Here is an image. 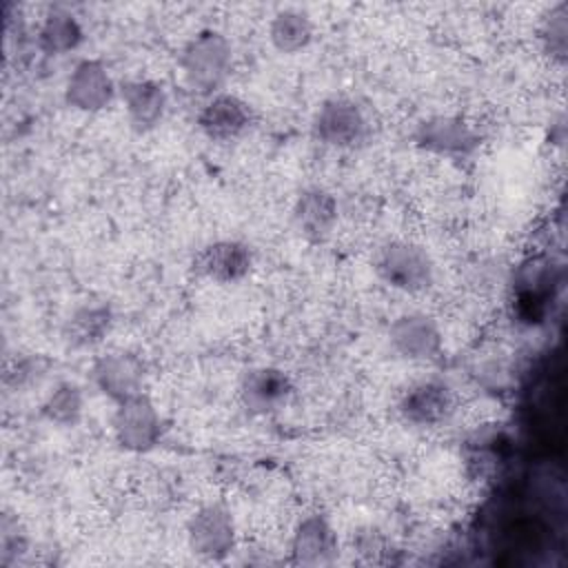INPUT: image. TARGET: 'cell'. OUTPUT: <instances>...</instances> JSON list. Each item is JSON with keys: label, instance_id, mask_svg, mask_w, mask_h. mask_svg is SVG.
Returning <instances> with one entry per match:
<instances>
[{"label": "cell", "instance_id": "obj_1", "mask_svg": "<svg viewBox=\"0 0 568 568\" xmlns=\"http://www.w3.org/2000/svg\"><path fill=\"white\" fill-rule=\"evenodd\" d=\"M233 67V49L224 33L202 29L180 53V71L184 84L200 95H215L224 87Z\"/></svg>", "mask_w": 568, "mask_h": 568}, {"label": "cell", "instance_id": "obj_2", "mask_svg": "<svg viewBox=\"0 0 568 568\" xmlns=\"http://www.w3.org/2000/svg\"><path fill=\"white\" fill-rule=\"evenodd\" d=\"M373 268L377 277L399 293H422L433 284L435 266L426 248L408 240H390L377 253Z\"/></svg>", "mask_w": 568, "mask_h": 568}, {"label": "cell", "instance_id": "obj_3", "mask_svg": "<svg viewBox=\"0 0 568 568\" xmlns=\"http://www.w3.org/2000/svg\"><path fill=\"white\" fill-rule=\"evenodd\" d=\"M311 133L328 149L351 151L366 142L368 118L355 100L333 95L317 106L311 122Z\"/></svg>", "mask_w": 568, "mask_h": 568}, {"label": "cell", "instance_id": "obj_4", "mask_svg": "<svg viewBox=\"0 0 568 568\" xmlns=\"http://www.w3.org/2000/svg\"><path fill=\"white\" fill-rule=\"evenodd\" d=\"M111 428L118 446L129 453H149L164 435L162 415L144 393L115 404Z\"/></svg>", "mask_w": 568, "mask_h": 568}, {"label": "cell", "instance_id": "obj_5", "mask_svg": "<svg viewBox=\"0 0 568 568\" xmlns=\"http://www.w3.org/2000/svg\"><path fill=\"white\" fill-rule=\"evenodd\" d=\"M186 544L204 561H224L237 544L231 510L222 504L200 506L186 521Z\"/></svg>", "mask_w": 568, "mask_h": 568}, {"label": "cell", "instance_id": "obj_6", "mask_svg": "<svg viewBox=\"0 0 568 568\" xmlns=\"http://www.w3.org/2000/svg\"><path fill=\"white\" fill-rule=\"evenodd\" d=\"M393 353L406 362H433L444 348V335L437 322L419 311L402 313L388 326Z\"/></svg>", "mask_w": 568, "mask_h": 568}, {"label": "cell", "instance_id": "obj_7", "mask_svg": "<svg viewBox=\"0 0 568 568\" xmlns=\"http://www.w3.org/2000/svg\"><path fill=\"white\" fill-rule=\"evenodd\" d=\"M118 87L102 60H80L67 78L64 102L82 113H100L115 100Z\"/></svg>", "mask_w": 568, "mask_h": 568}, {"label": "cell", "instance_id": "obj_8", "mask_svg": "<svg viewBox=\"0 0 568 568\" xmlns=\"http://www.w3.org/2000/svg\"><path fill=\"white\" fill-rule=\"evenodd\" d=\"M253 126V109L246 100L233 93L211 95L197 113V129L211 142L229 144L248 133Z\"/></svg>", "mask_w": 568, "mask_h": 568}, {"label": "cell", "instance_id": "obj_9", "mask_svg": "<svg viewBox=\"0 0 568 568\" xmlns=\"http://www.w3.org/2000/svg\"><path fill=\"white\" fill-rule=\"evenodd\" d=\"M144 377H146L144 362L129 351H113V353L100 355L91 366L93 386L113 404L142 393Z\"/></svg>", "mask_w": 568, "mask_h": 568}, {"label": "cell", "instance_id": "obj_10", "mask_svg": "<svg viewBox=\"0 0 568 568\" xmlns=\"http://www.w3.org/2000/svg\"><path fill=\"white\" fill-rule=\"evenodd\" d=\"M415 144L444 158H468L479 146V133L457 115H433L417 124Z\"/></svg>", "mask_w": 568, "mask_h": 568}, {"label": "cell", "instance_id": "obj_11", "mask_svg": "<svg viewBox=\"0 0 568 568\" xmlns=\"http://www.w3.org/2000/svg\"><path fill=\"white\" fill-rule=\"evenodd\" d=\"M253 268V251L242 240H215L197 251L193 271L213 284L242 282Z\"/></svg>", "mask_w": 568, "mask_h": 568}, {"label": "cell", "instance_id": "obj_12", "mask_svg": "<svg viewBox=\"0 0 568 568\" xmlns=\"http://www.w3.org/2000/svg\"><path fill=\"white\" fill-rule=\"evenodd\" d=\"M337 197L320 186H306L297 193L293 209H291V220L295 231L311 244H324L337 224Z\"/></svg>", "mask_w": 568, "mask_h": 568}, {"label": "cell", "instance_id": "obj_13", "mask_svg": "<svg viewBox=\"0 0 568 568\" xmlns=\"http://www.w3.org/2000/svg\"><path fill=\"white\" fill-rule=\"evenodd\" d=\"M455 410V393L442 379H422L404 390L399 399V415L417 428H433L444 424Z\"/></svg>", "mask_w": 568, "mask_h": 568}, {"label": "cell", "instance_id": "obj_14", "mask_svg": "<svg viewBox=\"0 0 568 568\" xmlns=\"http://www.w3.org/2000/svg\"><path fill=\"white\" fill-rule=\"evenodd\" d=\"M240 402L251 415H271L284 408L293 395V382L277 366H255L240 379Z\"/></svg>", "mask_w": 568, "mask_h": 568}, {"label": "cell", "instance_id": "obj_15", "mask_svg": "<svg viewBox=\"0 0 568 568\" xmlns=\"http://www.w3.org/2000/svg\"><path fill=\"white\" fill-rule=\"evenodd\" d=\"M337 555V532L324 515L313 513L300 519L291 537V561L295 566H331Z\"/></svg>", "mask_w": 568, "mask_h": 568}, {"label": "cell", "instance_id": "obj_16", "mask_svg": "<svg viewBox=\"0 0 568 568\" xmlns=\"http://www.w3.org/2000/svg\"><path fill=\"white\" fill-rule=\"evenodd\" d=\"M120 98L133 131L149 133L164 120L169 98H166V89L160 82L149 78L129 80L122 84Z\"/></svg>", "mask_w": 568, "mask_h": 568}, {"label": "cell", "instance_id": "obj_17", "mask_svg": "<svg viewBox=\"0 0 568 568\" xmlns=\"http://www.w3.org/2000/svg\"><path fill=\"white\" fill-rule=\"evenodd\" d=\"M113 326V308L106 302L78 304L62 324V337L71 348H93Z\"/></svg>", "mask_w": 568, "mask_h": 568}, {"label": "cell", "instance_id": "obj_18", "mask_svg": "<svg viewBox=\"0 0 568 568\" xmlns=\"http://www.w3.org/2000/svg\"><path fill=\"white\" fill-rule=\"evenodd\" d=\"M84 40L80 20L67 9H51L38 29V47L47 55H67Z\"/></svg>", "mask_w": 568, "mask_h": 568}, {"label": "cell", "instance_id": "obj_19", "mask_svg": "<svg viewBox=\"0 0 568 568\" xmlns=\"http://www.w3.org/2000/svg\"><path fill=\"white\" fill-rule=\"evenodd\" d=\"M315 36L313 20L300 9L277 11L268 24V40L275 51L284 55L302 53Z\"/></svg>", "mask_w": 568, "mask_h": 568}, {"label": "cell", "instance_id": "obj_20", "mask_svg": "<svg viewBox=\"0 0 568 568\" xmlns=\"http://www.w3.org/2000/svg\"><path fill=\"white\" fill-rule=\"evenodd\" d=\"M84 413V395L78 384H58L42 402V417L55 426H75Z\"/></svg>", "mask_w": 568, "mask_h": 568}, {"label": "cell", "instance_id": "obj_21", "mask_svg": "<svg viewBox=\"0 0 568 568\" xmlns=\"http://www.w3.org/2000/svg\"><path fill=\"white\" fill-rule=\"evenodd\" d=\"M539 38H541V44L546 49V53L557 60V62H564L566 60V53H568V9L566 4H557L552 7L544 22H541V29H539Z\"/></svg>", "mask_w": 568, "mask_h": 568}, {"label": "cell", "instance_id": "obj_22", "mask_svg": "<svg viewBox=\"0 0 568 568\" xmlns=\"http://www.w3.org/2000/svg\"><path fill=\"white\" fill-rule=\"evenodd\" d=\"M44 368H47V362L42 357H22L13 364V368L7 371V382L13 379L16 388L33 384L38 382L40 375H44Z\"/></svg>", "mask_w": 568, "mask_h": 568}]
</instances>
